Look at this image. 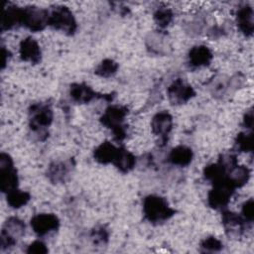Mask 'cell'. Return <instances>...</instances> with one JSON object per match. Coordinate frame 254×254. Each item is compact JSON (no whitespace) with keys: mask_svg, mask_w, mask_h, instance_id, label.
Wrapping results in <instances>:
<instances>
[{"mask_svg":"<svg viewBox=\"0 0 254 254\" xmlns=\"http://www.w3.org/2000/svg\"><path fill=\"white\" fill-rule=\"evenodd\" d=\"M143 212L149 222L159 224L173 217L176 210L169 205L165 197L157 194H149L143 200Z\"/></svg>","mask_w":254,"mask_h":254,"instance_id":"cell-1","label":"cell"},{"mask_svg":"<svg viewBox=\"0 0 254 254\" xmlns=\"http://www.w3.org/2000/svg\"><path fill=\"white\" fill-rule=\"evenodd\" d=\"M54 112L48 103H34L29 108V126L39 140H45L48 137L47 128L52 124Z\"/></svg>","mask_w":254,"mask_h":254,"instance_id":"cell-2","label":"cell"},{"mask_svg":"<svg viewBox=\"0 0 254 254\" xmlns=\"http://www.w3.org/2000/svg\"><path fill=\"white\" fill-rule=\"evenodd\" d=\"M127 114L128 109L125 106L110 105L100 116V123L112 131L114 139L117 142H121L126 137V125L124 121Z\"/></svg>","mask_w":254,"mask_h":254,"instance_id":"cell-3","label":"cell"},{"mask_svg":"<svg viewBox=\"0 0 254 254\" xmlns=\"http://www.w3.org/2000/svg\"><path fill=\"white\" fill-rule=\"evenodd\" d=\"M49 26L68 36L73 35L77 29V24L72 12L66 6L62 5L54 7L50 12Z\"/></svg>","mask_w":254,"mask_h":254,"instance_id":"cell-4","label":"cell"},{"mask_svg":"<svg viewBox=\"0 0 254 254\" xmlns=\"http://www.w3.org/2000/svg\"><path fill=\"white\" fill-rule=\"evenodd\" d=\"M234 186L228 180L227 175L220 181L212 184V189L207 193V203L211 208L223 209L227 206L235 191Z\"/></svg>","mask_w":254,"mask_h":254,"instance_id":"cell-5","label":"cell"},{"mask_svg":"<svg viewBox=\"0 0 254 254\" xmlns=\"http://www.w3.org/2000/svg\"><path fill=\"white\" fill-rule=\"evenodd\" d=\"M25 230L26 225L23 220L15 216L9 217L5 221L1 231V250L4 251L12 248L17 243V240L20 239L25 234Z\"/></svg>","mask_w":254,"mask_h":254,"instance_id":"cell-6","label":"cell"},{"mask_svg":"<svg viewBox=\"0 0 254 254\" xmlns=\"http://www.w3.org/2000/svg\"><path fill=\"white\" fill-rule=\"evenodd\" d=\"M18 174L10 155L1 153L0 155V188L5 193L18 189Z\"/></svg>","mask_w":254,"mask_h":254,"instance_id":"cell-7","label":"cell"},{"mask_svg":"<svg viewBox=\"0 0 254 254\" xmlns=\"http://www.w3.org/2000/svg\"><path fill=\"white\" fill-rule=\"evenodd\" d=\"M50 12L37 6H27L23 8L22 26L32 32H40L49 26Z\"/></svg>","mask_w":254,"mask_h":254,"instance_id":"cell-8","label":"cell"},{"mask_svg":"<svg viewBox=\"0 0 254 254\" xmlns=\"http://www.w3.org/2000/svg\"><path fill=\"white\" fill-rule=\"evenodd\" d=\"M30 225L39 237H44L59 229L60 219L54 213H39L31 218Z\"/></svg>","mask_w":254,"mask_h":254,"instance_id":"cell-9","label":"cell"},{"mask_svg":"<svg viewBox=\"0 0 254 254\" xmlns=\"http://www.w3.org/2000/svg\"><path fill=\"white\" fill-rule=\"evenodd\" d=\"M169 100L172 104L181 105L187 103L192 97L195 96L193 87L186 83L182 78L174 80L167 89Z\"/></svg>","mask_w":254,"mask_h":254,"instance_id":"cell-10","label":"cell"},{"mask_svg":"<svg viewBox=\"0 0 254 254\" xmlns=\"http://www.w3.org/2000/svg\"><path fill=\"white\" fill-rule=\"evenodd\" d=\"M221 218L226 234L233 238L240 237L246 228L251 225L247 223L241 215L230 210H223Z\"/></svg>","mask_w":254,"mask_h":254,"instance_id":"cell-11","label":"cell"},{"mask_svg":"<svg viewBox=\"0 0 254 254\" xmlns=\"http://www.w3.org/2000/svg\"><path fill=\"white\" fill-rule=\"evenodd\" d=\"M152 132L159 137L162 145H164L170 132L173 129V117L168 111H160L156 113L151 121Z\"/></svg>","mask_w":254,"mask_h":254,"instance_id":"cell-12","label":"cell"},{"mask_svg":"<svg viewBox=\"0 0 254 254\" xmlns=\"http://www.w3.org/2000/svg\"><path fill=\"white\" fill-rule=\"evenodd\" d=\"M73 168L74 162L72 159L54 162L47 170V177L53 184L64 183L69 179Z\"/></svg>","mask_w":254,"mask_h":254,"instance_id":"cell-13","label":"cell"},{"mask_svg":"<svg viewBox=\"0 0 254 254\" xmlns=\"http://www.w3.org/2000/svg\"><path fill=\"white\" fill-rule=\"evenodd\" d=\"M19 53L22 61L24 62H28L33 64H39L41 62V48L38 42L32 37H27L21 41Z\"/></svg>","mask_w":254,"mask_h":254,"instance_id":"cell-14","label":"cell"},{"mask_svg":"<svg viewBox=\"0 0 254 254\" xmlns=\"http://www.w3.org/2000/svg\"><path fill=\"white\" fill-rule=\"evenodd\" d=\"M213 55L210 49L204 45L192 47L188 54V62L191 67L207 66L212 61Z\"/></svg>","mask_w":254,"mask_h":254,"instance_id":"cell-15","label":"cell"},{"mask_svg":"<svg viewBox=\"0 0 254 254\" xmlns=\"http://www.w3.org/2000/svg\"><path fill=\"white\" fill-rule=\"evenodd\" d=\"M253 9L249 5L240 7L236 12V24L239 31L246 37H251L254 31Z\"/></svg>","mask_w":254,"mask_h":254,"instance_id":"cell-16","label":"cell"},{"mask_svg":"<svg viewBox=\"0 0 254 254\" xmlns=\"http://www.w3.org/2000/svg\"><path fill=\"white\" fill-rule=\"evenodd\" d=\"M23 18V8H20L16 5H9L3 11L2 21H1V30H12L19 26H22Z\"/></svg>","mask_w":254,"mask_h":254,"instance_id":"cell-17","label":"cell"},{"mask_svg":"<svg viewBox=\"0 0 254 254\" xmlns=\"http://www.w3.org/2000/svg\"><path fill=\"white\" fill-rule=\"evenodd\" d=\"M69 96L74 102L79 104L88 103L94 98L102 97L98 96V94L85 83H72L69 87Z\"/></svg>","mask_w":254,"mask_h":254,"instance_id":"cell-18","label":"cell"},{"mask_svg":"<svg viewBox=\"0 0 254 254\" xmlns=\"http://www.w3.org/2000/svg\"><path fill=\"white\" fill-rule=\"evenodd\" d=\"M193 158L192 150L185 145H179L173 148L168 156V161L174 165L179 167H187L189 166Z\"/></svg>","mask_w":254,"mask_h":254,"instance_id":"cell-19","label":"cell"},{"mask_svg":"<svg viewBox=\"0 0 254 254\" xmlns=\"http://www.w3.org/2000/svg\"><path fill=\"white\" fill-rule=\"evenodd\" d=\"M112 164L121 173L126 174L134 169L136 165V158L130 151H128L124 147H119L117 149V153Z\"/></svg>","mask_w":254,"mask_h":254,"instance_id":"cell-20","label":"cell"},{"mask_svg":"<svg viewBox=\"0 0 254 254\" xmlns=\"http://www.w3.org/2000/svg\"><path fill=\"white\" fill-rule=\"evenodd\" d=\"M117 149L118 148L115 147L111 142L105 141L94 149L93 158L97 163L102 165L113 163L117 153Z\"/></svg>","mask_w":254,"mask_h":254,"instance_id":"cell-21","label":"cell"},{"mask_svg":"<svg viewBox=\"0 0 254 254\" xmlns=\"http://www.w3.org/2000/svg\"><path fill=\"white\" fill-rule=\"evenodd\" d=\"M227 178L235 189L242 188L250 178V171L245 166H234L227 172Z\"/></svg>","mask_w":254,"mask_h":254,"instance_id":"cell-22","label":"cell"},{"mask_svg":"<svg viewBox=\"0 0 254 254\" xmlns=\"http://www.w3.org/2000/svg\"><path fill=\"white\" fill-rule=\"evenodd\" d=\"M226 175H227V170L219 161L217 163L207 165L203 169L204 179L209 181L211 184L220 181L221 179L226 177Z\"/></svg>","mask_w":254,"mask_h":254,"instance_id":"cell-23","label":"cell"},{"mask_svg":"<svg viewBox=\"0 0 254 254\" xmlns=\"http://www.w3.org/2000/svg\"><path fill=\"white\" fill-rule=\"evenodd\" d=\"M30 198H31V195L29 192L20 190L18 189L6 193L7 203L12 208H20L26 205L29 202Z\"/></svg>","mask_w":254,"mask_h":254,"instance_id":"cell-24","label":"cell"},{"mask_svg":"<svg viewBox=\"0 0 254 254\" xmlns=\"http://www.w3.org/2000/svg\"><path fill=\"white\" fill-rule=\"evenodd\" d=\"M234 149L237 152H252L253 151V133L241 132L237 134L234 140Z\"/></svg>","mask_w":254,"mask_h":254,"instance_id":"cell-25","label":"cell"},{"mask_svg":"<svg viewBox=\"0 0 254 254\" xmlns=\"http://www.w3.org/2000/svg\"><path fill=\"white\" fill-rule=\"evenodd\" d=\"M118 67L119 65L115 61L111 59H105L96 66L94 72L101 77H111L117 72Z\"/></svg>","mask_w":254,"mask_h":254,"instance_id":"cell-26","label":"cell"},{"mask_svg":"<svg viewBox=\"0 0 254 254\" xmlns=\"http://www.w3.org/2000/svg\"><path fill=\"white\" fill-rule=\"evenodd\" d=\"M154 21L159 26V28L164 29L168 27L174 18V13L170 8L162 7L155 11L154 13Z\"/></svg>","mask_w":254,"mask_h":254,"instance_id":"cell-27","label":"cell"},{"mask_svg":"<svg viewBox=\"0 0 254 254\" xmlns=\"http://www.w3.org/2000/svg\"><path fill=\"white\" fill-rule=\"evenodd\" d=\"M200 251L201 252H208V253H213V252H219L223 248L222 242L217 239L214 236H208L205 237L201 242H200Z\"/></svg>","mask_w":254,"mask_h":254,"instance_id":"cell-28","label":"cell"},{"mask_svg":"<svg viewBox=\"0 0 254 254\" xmlns=\"http://www.w3.org/2000/svg\"><path fill=\"white\" fill-rule=\"evenodd\" d=\"M90 236H91L94 244L104 245L108 241L109 233H108L107 229H105L103 226H98V227H95L94 229L91 230Z\"/></svg>","mask_w":254,"mask_h":254,"instance_id":"cell-29","label":"cell"},{"mask_svg":"<svg viewBox=\"0 0 254 254\" xmlns=\"http://www.w3.org/2000/svg\"><path fill=\"white\" fill-rule=\"evenodd\" d=\"M241 216L249 224H252L254 219V201L252 198L246 200L241 208Z\"/></svg>","mask_w":254,"mask_h":254,"instance_id":"cell-30","label":"cell"},{"mask_svg":"<svg viewBox=\"0 0 254 254\" xmlns=\"http://www.w3.org/2000/svg\"><path fill=\"white\" fill-rule=\"evenodd\" d=\"M48 251H49L48 247L41 240H36V241L32 242L26 250V252L28 254H46V253H48Z\"/></svg>","mask_w":254,"mask_h":254,"instance_id":"cell-31","label":"cell"},{"mask_svg":"<svg viewBox=\"0 0 254 254\" xmlns=\"http://www.w3.org/2000/svg\"><path fill=\"white\" fill-rule=\"evenodd\" d=\"M243 125L247 129H252L253 127V109L250 108L246 111L243 117Z\"/></svg>","mask_w":254,"mask_h":254,"instance_id":"cell-32","label":"cell"},{"mask_svg":"<svg viewBox=\"0 0 254 254\" xmlns=\"http://www.w3.org/2000/svg\"><path fill=\"white\" fill-rule=\"evenodd\" d=\"M7 57L9 58V52L5 50V47H2V68H4L7 64Z\"/></svg>","mask_w":254,"mask_h":254,"instance_id":"cell-33","label":"cell"}]
</instances>
